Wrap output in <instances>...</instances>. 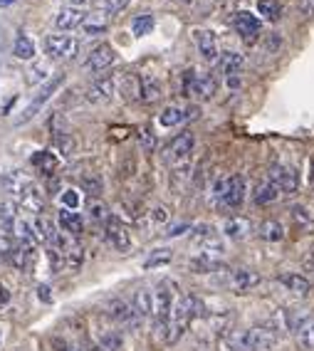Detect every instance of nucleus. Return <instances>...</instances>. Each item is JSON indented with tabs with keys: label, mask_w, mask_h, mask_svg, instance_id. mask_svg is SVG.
I'll use <instances>...</instances> for the list:
<instances>
[{
	"label": "nucleus",
	"mask_w": 314,
	"mask_h": 351,
	"mask_svg": "<svg viewBox=\"0 0 314 351\" xmlns=\"http://www.w3.org/2000/svg\"><path fill=\"white\" fill-rule=\"evenodd\" d=\"M203 302L198 297H178L173 302V309H171L169 326H166V341L169 344H176L183 334L189 332V326L193 319L203 317Z\"/></svg>",
	"instance_id": "obj_1"
},
{
	"label": "nucleus",
	"mask_w": 314,
	"mask_h": 351,
	"mask_svg": "<svg viewBox=\"0 0 314 351\" xmlns=\"http://www.w3.org/2000/svg\"><path fill=\"white\" fill-rule=\"evenodd\" d=\"M277 337L267 326H250L228 334V349L230 351H265L275 346Z\"/></svg>",
	"instance_id": "obj_2"
},
{
	"label": "nucleus",
	"mask_w": 314,
	"mask_h": 351,
	"mask_svg": "<svg viewBox=\"0 0 314 351\" xmlns=\"http://www.w3.org/2000/svg\"><path fill=\"white\" fill-rule=\"evenodd\" d=\"M213 198L220 208L232 210L240 208L245 201V178L243 176H223L213 186Z\"/></svg>",
	"instance_id": "obj_3"
},
{
	"label": "nucleus",
	"mask_w": 314,
	"mask_h": 351,
	"mask_svg": "<svg viewBox=\"0 0 314 351\" xmlns=\"http://www.w3.org/2000/svg\"><path fill=\"white\" fill-rule=\"evenodd\" d=\"M173 302H176V289H173V285H169V282L158 285L156 292H154V314H151L154 322H156L158 332H166Z\"/></svg>",
	"instance_id": "obj_4"
},
{
	"label": "nucleus",
	"mask_w": 314,
	"mask_h": 351,
	"mask_svg": "<svg viewBox=\"0 0 314 351\" xmlns=\"http://www.w3.org/2000/svg\"><path fill=\"white\" fill-rule=\"evenodd\" d=\"M215 77L201 75L195 69H186L181 80V89L186 97H198V99H210L215 95Z\"/></svg>",
	"instance_id": "obj_5"
},
{
	"label": "nucleus",
	"mask_w": 314,
	"mask_h": 351,
	"mask_svg": "<svg viewBox=\"0 0 314 351\" xmlns=\"http://www.w3.org/2000/svg\"><path fill=\"white\" fill-rule=\"evenodd\" d=\"M62 82H64V75H62V72H57L55 77H50V80L45 82L43 87H40V92H38V95L32 97V101H30V104H27V107H25V112L20 114L18 119H15V124H25V121H30L32 117H35V114H38L40 109L45 107V104H47V99H50V97L55 95L57 89L62 87Z\"/></svg>",
	"instance_id": "obj_6"
},
{
	"label": "nucleus",
	"mask_w": 314,
	"mask_h": 351,
	"mask_svg": "<svg viewBox=\"0 0 314 351\" xmlns=\"http://www.w3.org/2000/svg\"><path fill=\"white\" fill-rule=\"evenodd\" d=\"M43 47L50 60H72L80 50V43L69 35H47Z\"/></svg>",
	"instance_id": "obj_7"
},
{
	"label": "nucleus",
	"mask_w": 314,
	"mask_h": 351,
	"mask_svg": "<svg viewBox=\"0 0 314 351\" xmlns=\"http://www.w3.org/2000/svg\"><path fill=\"white\" fill-rule=\"evenodd\" d=\"M104 238H107V243L112 245L114 250L119 252H126L132 247V232H129V228L119 218H107V223H104Z\"/></svg>",
	"instance_id": "obj_8"
},
{
	"label": "nucleus",
	"mask_w": 314,
	"mask_h": 351,
	"mask_svg": "<svg viewBox=\"0 0 314 351\" xmlns=\"http://www.w3.org/2000/svg\"><path fill=\"white\" fill-rule=\"evenodd\" d=\"M193 243L195 247L201 250L203 257H210V260H218V255L223 252V240L218 238V232L213 230V228H198V230L193 232Z\"/></svg>",
	"instance_id": "obj_9"
},
{
	"label": "nucleus",
	"mask_w": 314,
	"mask_h": 351,
	"mask_svg": "<svg viewBox=\"0 0 314 351\" xmlns=\"http://www.w3.org/2000/svg\"><path fill=\"white\" fill-rule=\"evenodd\" d=\"M292 332H295L297 346H300L302 351H314V312L297 314V322Z\"/></svg>",
	"instance_id": "obj_10"
},
{
	"label": "nucleus",
	"mask_w": 314,
	"mask_h": 351,
	"mask_svg": "<svg viewBox=\"0 0 314 351\" xmlns=\"http://www.w3.org/2000/svg\"><path fill=\"white\" fill-rule=\"evenodd\" d=\"M232 25H235V30L240 32V38L245 40V43H255L260 30H263L258 15L247 13V10H240V13L235 15V20H232Z\"/></svg>",
	"instance_id": "obj_11"
},
{
	"label": "nucleus",
	"mask_w": 314,
	"mask_h": 351,
	"mask_svg": "<svg viewBox=\"0 0 314 351\" xmlns=\"http://www.w3.org/2000/svg\"><path fill=\"white\" fill-rule=\"evenodd\" d=\"M270 181L277 186V191H285V193H295L300 189V176L292 166H272Z\"/></svg>",
	"instance_id": "obj_12"
},
{
	"label": "nucleus",
	"mask_w": 314,
	"mask_h": 351,
	"mask_svg": "<svg viewBox=\"0 0 314 351\" xmlns=\"http://www.w3.org/2000/svg\"><path fill=\"white\" fill-rule=\"evenodd\" d=\"M114 60H117V52H114L112 45H99V47H95V50L89 52L84 67H87L89 72H104V69L112 67Z\"/></svg>",
	"instance_id": "obj_13"
},
{
	"label": "nucleus",
	"mask_w": 314,
	"mask_h": 351,
	"mask_svg": "<svg viewBox=\"0 0 314 351\" xmlns=\"http://www.w3.org/2000/svg\"><path fill=\"white\" fill-rule=\"evenodd\" d=\"M114 92H117V82H114L112 77H99V80H95L89 84L87 99L92 101V104H101V101L112 99Z\"/></svg>",
	"instance_id": "obj_14"
},
{
	"label": "nucleus",
	"mask_w": 314,
	"mask_h": 351,
	"mask_svg": "<svg viewBox=\"0 0 314 351\" xmlns=\"http://www.w3.org/2000/svg\"><path fill=\"white\" fill-rule=\"evenodd\" d=\"M0 186H3V191H8L10 195L20 198V195L25 193L27 189H32L35 183H32L25 173H20V171H8V173H3V178H0Z\"/></svg>",
	"instance_id": "obj_15"
},
{
	"label": "nucleus",
	"mask_w": 314,
	"mask_h": 351,
	"mask_svg": "<svg viewBox=\"0 0 314 351\" xmlns=\"http://www.w3.org/2000/svg\"><path fill=\"white\" fill-rule=\"evenodd\" d=\"M109 317H112L114 322H119V324L124 326H138L141 324V319L136 317V312L132 309V304L124 300H112L109 302Z\"/></svg>",
	"instance_id": "obj_16"
},
{
	"label": "nucleus",
	"mask_w": 314,
	"mask_h": 351,
	"mask_svg": "<svg viewBox=\"0 0 314 351\" xmlns=\"http://www.w3.org/2000/svg\"><path fill=\"white\" fill-rule=\"evenodd\" d=\"M84 18H87V13H84L82 8H80V5H69V8H62V10L57 13L55 25L60 27V30H75V27L82 25Z\"/></svg>",
	"instance_id": "obj_17"
},
{
	"label": "nucleus",
	"mask_w": 314,
	"mask_h": 351,
	"mask_svg": "<svg viewBox=\"0 0 314 351\" xmlns=\"http://www.w3.org/2000/svg\"><path fill=\"white\" fill-rule=\"evenodd\" d=\"M193 144H195V136L193 132H183L178 134L169 146V158L171 161H183V158L191 156V151H193Z\"/></svg>",
	"instance_id": "obj_18"
},
{
	"label": "nucleus",
	"mask_w": 314,
	"mask_h": 351,
	"mask_svg": "<svg viewBox=\"0 0 314 351\" xmlns=\"http://www.w3.org/2000/svg\"><path fill=\"white\" fill-rule=\"evenodd\" d=\"M193 38H195V45H198V52L203 55V60L215 62L220 55H218V40H215L213 32L210 30H195Z\"/></svg>",
	"instance_id": "obj_19"
},
{
	"label": "nucleus",
	"mask_w": 314,
	"mask_h": 351,
	"mask_svg": "<svg viewBox=\"0 0 314 351\" xmlns=\"http://www.w3.org/2000/svg\"><path fill=\"white\" fill-rule=\"evenodd\" d=\"M277 282L282 285L287 292H295V295H300V297L312 292V282H309L304 275H300V272H285V275L277 277Z\"/></svg>",
	"instance_id": "obj_20"
},
{
	"label": "nucleus",
	"mask_w": 314,
	"mask_h": 351,
	"mask_svg": "<svg viewBox=\"0 0 314 351\" xmlns=\"http://www.w3.org/2000/svg\"><path fill=\"white\" fill-rule=\"evenodd\" d=\"M129 304H132V309L136 312L138 319H146V317L154 314V292L151 289H136Z\"/></svg>",
	"instance_id": "obj_21"
},
{
	"label": "nucleus",
	"mask_w": 314,
	"mask_h": 351,
	"mask_svg": "<svg viewBox=\"0 0 314 351\" xmlns=\"http://www.w3.org/2000/svg\"><path fill=\"white\" fill-rule=\"evenodd\" d=\"M60 226H62V230L67 232V235H80V232L84 230V220L80 213H75V210H67V208H62L60 210Z\"/></svg>",
	"instance_id": "obj_22"
},
{
	"label": "nucleus",
	"mask_w": 314,
	"mask_h": 351,
	"mask_svg": "<svg viewBox=\"0 0 314 351\" xmlns=\"http://www.w3.org/2000/svg\"><path fill=\"white\" fill-rule=\"evenodd\" d=\"M243 64H245V57L240 55V52H226V55L220 57V72L228 77H235L243 72Z\"/></svg>",
	"instance_id": "obj_23"
},
{
	"label": "nucleus",
	"mask_w": 314,
	"mask_h": 351,
	"mask_svg": "<svg viewBox=\"0 0 314 351\" xmlns=\"http://www.w3.org/2000/svg\"><path fill=\"white\" fill-rule=\"evenodd\" d=\"M82 27L87 35H101V32H107V27H109V15L99 13V10H97V13H87Z\"/></svg>",
	"instance_id": "obj_24"
},
{
	"label": "nucleus",
	"mask_w": 314,
	"mask_h": 351,
	"mask_svg": "<svg viewBox=\"0 0 314 351\" xmlns=\"http://www.w3.org/2000/svg\"><path fill=\"white\" fill-rule=\"evenodd\" d=\"M277 195H280V191H277L275 183L267 178V181L258 183V189L252 191V201L258 203V206H270L272 201H275Z\"/></svg>",
	"instance_id": "obj_25"
},
{
	"label": "nucleus",
	"mask_w": 314,
	"mask_h": 351,
	"mask_svg": "<svg viewBox=\"0 0 314 351\" xmlns=\"http://www.w3.org/2000/svg\"><path fill=\"white\" fill-rule=\"evenodd\" d=\"M230 280H232V285H235L238 289H252L255 285H260V275L255 270H247V267L232 270Z\"/></svg>",
	"instance_id": "obj_26"
},
{
	"label": "nucleus",
	"mask_w": 314,
	"mask_h": 351,
	"mask_svg": "<svg viewBox=\"0 0 314 351\" xmlns=\"http://www.w3.org/2000/svg\"><path fill=\"white\" fill-rule=\"evenodd\" d=\"M18 203H20L23 208H25V210H30V213H40V210L45 208L43 193L38 191V186H32V189H27L25 193H23V195L18 198Z\"/></svg>",
	"instance_id": "obj_27"
},
{
	"label": "nucleus",
	"mask_w": 314,
	"mask_h": 351,
	"mask_svg": "<svg viewBox=\"0 0 314 351\" xmlns=\"http://www.w3.org/2000/svg\"><path fill=\"white\" fill-rule=\"evenodd\" d=\"M223 232H226L228 238H232V240L245 238L247 232H250V220H245V218H230V220H226Z\"/></svg>",
	"instance_id": "obj_28"
},
{
	"label": "nucleus",
	"mask_w": 314,
	"mask_h": 351,
	"mask_svg": "<svg viewBox=\"0 0 314 351\" xmlns=\"http://www.w3.org/2000/svg\"><path fill=\"white\" fill-rule=\"evenodd\" d=\"M161 84H158L156 77H151V75H144L141 77V99L146 101H158L161 99Z\"/></svg>",
	"instance_id": "obj_29"
},
{
	"label": "nucleus",
	"mask_w": 314,
	"mask_h": 351,
	"mask_svg": "<svg viewBox=\"0 0 314 351\" xmlns=\"http://www.w3.org/2000/svg\"><path fill=\"white\" fill-rule=\"evenodd\" d=\"M13 55L18 57V60H32V57H35V43H32V38H27L25 32H20L18 38H15Z\"/></svg>",
	"instance_id": "obj_30"
},
{
	"label": "nucleus",
	"mask_w": 314,
	"mask_h": 351,
	"mask_svg": "<svg viewBox=\"0 0 314 351\" xmlns=\"http://www.w3.org/2000/svg\"><path fill=\"white\" fill-rule=\"evenodd\" d=\"M18 220V210L13 203H0V232L10 235L13 232V223Z\"/></svg>",
	"instance_id": "obj_31"
},
{
	"label": "nucleus",
	"mask_w": 314,
	"mask_h": 351,
	"mask_svg": "<svg viewBox=\"0 0 314 351\" xmlns=\"http://www.w3.org/2000/svg\"><path fill=\"white\" fill-rule=\"evenodd\" d=\"M32 166L50 176V173H55V169H57V158L52 151H38V154L32 156Z\"/></svg>",
	"instance_id": "obj_32"
},
{
	"label": "nucleus",
	"mask_w": 314,
	"mask_h": 351,
	"mask_svg": "<svg viewBox=\"0 0 314 351\" xmlns=\"http://www.w3.org/2000/svg\"><path fill=\"white\" fill-rule=\"evenodd\" d=\"M121 92H124V99H129V101L141 99V77L126 75L124 80H121Z\"/></svg>",
	"instance_id": "obj_33"
},
{
	"label": "nucleus",
	"mask_w": 314,
	"mask_h": 351,
	"mask_svg": "<svg viewBox=\"0 0 314 351\" xmlns=\"http://www.w3.org/2000/svg\"><path fill=\"white\" fill-rule=\"evenodd\" d=\"M260 238L267 240V243H280L285 238V228L277 220H265L260 226Z\"/></svg>",
	"instance_id": "obj_34"
},
{
	"label": "nucleus",
	"mask_w": 314,
	"mask_h": 351,
	"mask_svg": "<svg viewBox=\"0 0 314 351\" xmlns=\"http://www.w3.org/2000/svg\"><path fill=\"white\" fill-rule=\"evenodd\" d=\"M258 13H263L265 20L277 23L282 18V5H280V0H258Z\"/></svg>",
	"instance_id": "obj_35"
},
{
	"label": "nucleus",
	"mask_w": 314,
	"mask_h": 351,
	"mask_svg": "<svg viewBox=\"0 0 314 351\" xmlns=\"http://www.w3.org/2000/svg\"><path fill=\"white\" fill-rule=\"evenodd\" d=\"M119 346H121V334L117 329H107L104 334H99L97 351H119Z\"/></svg>",
	"instance_id": "obj_36"
},
{
	"label": "nucleus",
	"mask_w": 314,
	"mask_h": 351,
	"mask_svg": "<svg viewBox=\"0 0 314 351\" xmlns=\"http://www.w3.org/2000/svg\"><path fill=\"white\" fill-rule=\"evenodd\" d=\"M189 267L193 272H215V270H223V263L220 260H210V257H193L189 263Z\"/></svg>",
	"instance_id": "obj_37"
},
{
	"label": "nucleus",
	"mask_w": 314,
	"mask_h": 351,
	"mask_svg": "<svg viewBox=\"0 0 314 351\" xmlns=\"http://www.w3.org/2000/svg\"><path fill=\"white\" fill-rule=\"evenodd\" d=\"M82 189L87 191L89 195H101V191H104V181H101L99 173H84L82 176Z\"/></svg>",
	"instance_id": "obj_38"
},
{
	"label": "nucleus",
	"mask_w": 314,
	"mask_h": 351,
	"mask_svg": "<svg viewBox=\"0 0 314 351\" xmlns=\"http://www.w3.org/2000/svg\"><path fill=\"white\" fill-rule=\"evenodd\" d=\"M132 30H134V35H136V38H144V35H149V32L154 30V15H138V18H134Z\"/></svg>",
	"instance_id": "obj_39"
},
{
	"label": "nucleus",
	"mask_w": 314,
	"mask_h": 351,
	"mask_svg": "<svg viewBox=\"0 0 314 351\" xmlns=\"http://www.w3.org/2000/svg\"><path fill=\"white\" fill-rule=\"evenodd\" d=\"M183 119H186V117H183V109H178V107H166L164 112H161V117H158L161 126H176V124H181Z\"/></svg>",
	"instance_id": "obj_40"
},
{
	"label": "nucleus",
	"mask_w": 314,
	"mask_h": 351,
	"mask_svg": "<svg viewBox=\"0 0 314 351\" xmlns=\"http://www.w3.org/2000/svg\"><path fill=\"white\" fill-rule=\"evenodd\" d=\"M171 260H173V252L171 250H154L149 257H146L144 267L146 270H151V267H158V265H169Z\"/></svg>",
	"instance_id": "obj_41"
},
{
	"label": "nucleus",
	"mask_w": 314,
	"mask_h": 351,
	"mask_svg": "<svg viewBox=\"0 0 314 351\" xmlns=\"http://www.w3.org/2000/svg\"><path fill=\"white\" fill-rule=\"evenodd\" d=\"M50 77V64L47 62H35L30 67V72H27V82L30 84H38L40 80H47Z\"/></svg>",
	"instance_id": "obj_42"
},
{
	"label": "nucleus",
	"mask_w": 314,
	"mask_h": 351,
	"mask_svg": "<svg viewBox=\"0 0 314 351\" xmlns=\"http://www.w3.org/2000/svg\"><path fill=\"white\" fill-rule=\"evenodd\" d=\"M55 146L60 151H62L64 156H69V154H75V138L69 136V134H64V132H57L55 134Z\"/></svg>",
	"instance_id": "obj_43"
},
{
	"label": "nucleus",
	"mask_w": 314,
	"mask_h": 351,
	"mask_svg": "<svg viewBox=\"0 0 314 351\" xmlns=\"http://www.w3.org/2000/svg\"><path fill=\"white\" fill-rule=\"evenodd\" d=\"M89 218L92 220H97V223H107V218H109V213H107V206L104 203H99V201H92L89 203Z\"/></svg>",
	"instance_id": "obj_44"
},
{
	"label": "nucleus",
	"mask_w": 314,
	"mask_h": 351,
	"mask_svg": "<svg viewBox=\"0 0 314 351\" xmlns=\"http://www.w3.org/2000/svg\"><path fill=\"white\" fill-rule=\"evenodd\" d=\"M138 141H141V149H144V151H154V146H156V136L151 134L149 126L138 129Z\"/></svg>",
	"instance_id": "obj_45"
},
{
	"label": "nucleus",
	"mask_w": 314,
	"mask_h": 351,
	"mask_svg": "<svg viewBox=\"0 0 314 351\" xmlns=\"http://www.w3.org/2000/svg\"><path fill=\"white\" fill-rule=\"evenodd\" d=\"M62 203H64V208H67V210H75V208L80 206V195H77V191H64Z\"/></svg>",
	"instance_id": "obj_46"
},
{
	"label": "nucleus",
	"mask_w": 314,
	"mask_h": 351,
	"mask_svg": "<svg viewBox=\"0 0 314 351\" xmlns=\"http://www.w3.org/2000/svg\"><path fill=\"white\" fill-rule=\"evenodd\" d=\"M126 5H129V0H107V15L109 18H112V15H119Z\"/></svg>",
	"instance_id": "obj_47"
},
{
	"label": "nucleus",
	"mask_w": 314,
	"mask_h": 351,
	"mask_svg": "<svg viewBox=\"0 0 314 351\" xmlns=\"http://www.w3.org/2000/svg\"><path fill=\"white\" fill-rule=\"evenodd\" d=\"M292 215H295V220L300 223V226H307V223H309V215L304 213V208H302V206L292 208Z\"/></svg>",
	"instance_id": "obj_48"
},
{
	"label": "nucleus",
	"mask_w": 314,
	"mask_h": 351,
	"mask_svg": "<svg viewBox=\"0 0 314 351\" xmlns=\"http://www.w3.org/2000/svg\"><path fill=\"white\" fill-rule=\"evenodd\" d=\"M38 295H40V300L43 302H50L52 297H50V287H45V285H40L38 287Z\"/></svg>",
	"instance_id": "obj_49"
},
{
	"label": "nucleus",
	"mask_w": 314,
	"mask_h": 351,
	"mask_svg": "<svg viewBox=\"0 0 314 351\" xmlns=\"http://www.w3.org/2000/svg\"><path fill=\"white\" fill-rule=\"evenodd\" d=\"M8 302H10V292H8V289L0 285V307H5Z\"/></svg>",
	"instance_id": "obj_50"
},
{
	"label": "nucleus",
	"mask_w": 314,
	"mask_h": 351,
	"mask_svg": "<svg viewBox=\"0 0 314 351\" xmlns=\"http://www.w3.org/2000/svg\"><path fill=\"white\" fill-rule=\"evenodd\" d=\"M312 10H314V0H304V3H302V13L309 15Z\"/></svg>",
	"instance_id": "obj_51"
},
{
	"label": "nucleus",
	"mask_w": 314,
	"mask_h": 351,
	"mask_svg": "<svg viewBox=\"0 0 314 351\" xmlns=\"http://www.w3.org/2000/svg\"><path fill=\"white\" fill-rule=\"evenodd\" d=\"M15 0H0V8H8V5H13Z\"/></svg>",
	"instance_id": "obj_52"
},
{
	"label": "nucleus",
	"mask_w": 314,
	"mask_h": 351,
	"mask_svg": "<svg viewBox=\"0 0 314 351\" xmlns=\"http://www.w3.org/2000/svg\"><path fill=\"white\" fill-rule=\"evenodd\" d=\"M309 270H312V275H314V257L309 260Z\"/></svg>",
	"instance_id": "obj_53"
},
{
	"label": "nucleus",
	"mask_w": 314,
	"mask_h": 351,
	"mask_svg": "<svg viewBox=\"0 0 314 351\" xmlns=\"http://www.w3.org/2000/svg\"><path fill=\"white\" fill-rule=\"evenodd\" d=\"M75 3H77V5H80V3H84V0H75Z\"/></svg>",
	"instance_id": "obj_54"
},
{
	"label": "nucleus",
	"mask_w": 314,
	"mask_h": 351,
	"mask_svg": "<svg viewBox=\"0 0 314 351\" xmlns=\"http://www.w3.org/2000/svg\"><path fill=\"white\" fill-rule=\"evenodd\" d=\"M312 183H314V169H312Z\"/></svg>",
	"instance_id": "obj_55"
},
{
	"label": "nucleus",
	"mask_w": 314,
	"mask_h": 351,
	"mask_svg": "<svg viewBox=\"0 0 314 351\" xmlns=\"http://www.w3.org/2000/svg\"><path fill=\"white\" fill-rule=\"evenodd\" d=\"M0 43H3V32H0Z\"/></svg>",
	"instance_id": "obj_56"
},
{
	"label": "nucleus",
	"mask_w": 314,
	"mask_h": 351,
	"mask_svg": "<svg viewBox=\"0 0 314 351\" xmlns=\"http://www.w3.org/2000/svg\"><path fill=\"white\" fill-rule=\"evenodd\" d=\"M183 3H191V0H183Z\"/></svg>",
	"instance_id": "obj_57"
}]
</instances>
